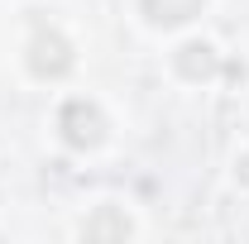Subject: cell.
Here are the masks:
<instances>
[{
  "label": "cell",
  "mask_w": 249,
  "mask_h": 244,
  "mask_svg": "<svg viewBox=\"0 0 249 244\" xmlns=\"http://www.w3.org/2000/svg\"><path fill=\"white\" fill-rule=\"evenodd\" d=\"M58 124H62V139L72 149H96L106 139V115H101V105H91V101H67Z\"/></svg>",
  "instance_id": "6da1fadb"
},
{
  "label": "cell",
  "mask_w": 249,
  "mask_h": 244,
  "mask_svg": "<svg viewBox=\"0 0 249 244\" xmlns=\"http://www.w3.org/2000/svg\"><path fill=\"white\" fill-rule=\"evenodd\" d=\"M72 67V43L58 29H38L29 43V72L34 77H62Z\"/></svg>",
  "instance_id": "7a4b0ae2"
},
{
  "label": "cell",
  "mask_w": 249,
  "mask_h": 244,
  "mask_svg": "<svg viewBox=\"0 0 249 244\" xmlns=\"http://www.w3.org/2000/svg\"><path fill=\"white\" fill-rule=\"evenodd\" d=\"M139 5H144L149 24H163V29H173V24H187V19H196L206 0H139Z\"/></svg>",
  "instance_id": "3957f363"
},
{
  "label": "cell",
  "mask_w": 249,
  "mask_h": 244,
  "mask_svg": "<svg viewBox=\"0 0 249 244\" xmlns=\"http://www.w3.org/2000/svg\"><path fill=\"white\" fill-rule=\"evenodd\" d=\"M220 67L216 48L211 43H187V48H178V72H182L187 82H201V77H211Z\"/></svg>",
  "instance_id": "277c9868"
},
{
  "label": "cell",
  "mask_w": 249,
  "mask_h": 244,
  "mask_svg": "<svg viewBox=\"0 0 249 244\" xmlns=\"http://www.w3.org/2000/svg\"><path fill=\"white\" fill-rule=\"evenodd\" d=\"M101 230H110V235H129V220H120V215H101L96 225H87V235H101Z\"/></svg>",
  "instance_id": "5b68a950"
}]
</instances>
